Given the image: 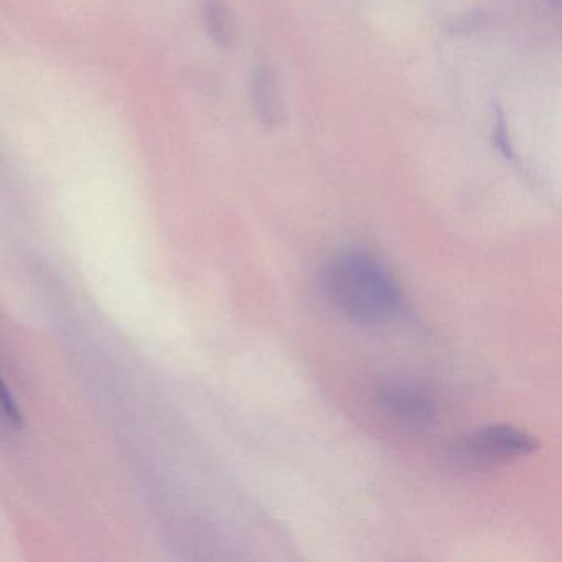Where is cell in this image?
Wrapping results in <instances>:
<instances>
[{
    "label": "cell",
    "mask_w": 562,
    "mask_h": 562,
    "mask_svg": "<svg viewBox=\"0 0 562 562\" xmlns=\"http://www.w3.org/2000/svg\"><path fill=\"white\" fill-rule=\"evenodd\" d=\"M324 291L335 311L355 324H384L403 307V294L391 272L360 249L331 259L325 269Z\"/></svg>",
    "instance_id": "cell-1"
},
{
    "label": "cell",
    "mask_w": 562,
    "mask_h": 562,
    "mask_svg": "<svg viewBox=\"0 0 562 562\" xmlns=\"http://www.w3.org/2000/svg\"><path fill=\"white\" fill-rule=\"evenodd\" d=\"M538 442L525 430L509 424L482 427L463 443L462 452L475 465H498L535 452Z\"/></svg>",
    "instance_id": "cell-2"
},
{
    "label": "cell",
    "mask_w": 562,
    "mask_h": 562,
    "mask_svg": "<svg viewBox=\"0 0 562 562\" xmlns=\"http://www.w3.org/2000/svg\"><path fill=\"white\" fill-rule=\"evenodd\" d=\"M376 403L387 417L403 426H426L434 417L432 401L423 391L409 384H383L378 387Z\"/></svg>",
    "instance_id": "cell-3"
},
{
    "label": "cell",
    "mask_w": 562,
    "mask_h": 562,
    "mask_svg": "<svg viewBox=\"0 0 562 562\" xmlns=\"http://www.w3.org/2000/svg\"><path fill=\"white\" fill-rule=\"evenodd\" d=\"M252 98H255L258 117L266 127H276L284 120L281 91L278 78L271 68L261 65L252 77Z\"/></svg>",
    "instance_id": "cell-4"
},
{
    "label": "cell",
    "mask_w": 562,
    "mask_h": 562,
    "mask_svg": "<svg viewBox=\"0 0 562 562\" xmlns=\"http://www.w3.org/2000/svg\"><path fill=\"white\" fill-rule=\"evenodd\" d=\"M203 24L218 47L229 48L235 42V24L222 0H209L203 5Z\"/></svg>",
    "instance_id": "cell-5"
},
{
    "label": "cell",
    "mask_w": 562,
    "mask_h": 562,
    "mask_svg": "<svg viewBox=\"0 0 562 562\" xmlns=\"http://www.w3.org/2000/svg\"><path fill=\"white\" fill-rule=\"evenodd\" d=\"M22 414L18 401L12 396L5 381L0 376V427L9 430L21 429Z\"/></svg>",
    "instance_id": "cell-6"
},
{
    "label": "cell",
    "mask_w": 562,
    "mask_h": 562,
    "mask_svg": "<svg viewBox=\"0 0 562 562\" xmlns=\"http://www.w3.org/2000/svg\"><path fill=\"white\" fill-rule=\"evenodd\" d=\"M493 143L496 149L502 153L506 159H513L515 150H513L512 139H509L508 126H506L505 114L495 106V127H493Z\"/></svg>",
    "instance_id": "cell-7"
}]
</instances>
